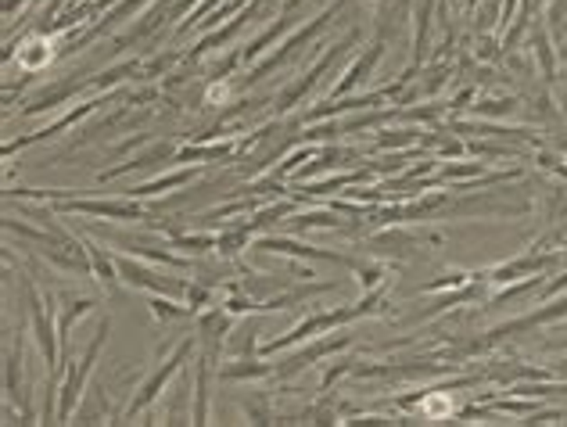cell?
Instances as JSON below:
<instances>
[{
    "label": "cell",
    "instance_id": "11",
    "mask_svg": "<svg viewBox=\"0 0 567 427\" xmlns=\"http://www.w3.org/2000/svg\"><path fill=\"white\" fill-rule=\"evenodd\" d=\"M561 374H564V377H567V370H561Z\"/></svg>",
    "mask_w": 567,
    "mask_h": 427
},
{
    "label": "cell",
    "instance_id": "9",
    "mask_svg": "<svg viewBox=\"0 0 567 427\" xmlns=\"http://www.w3.org/2000/svg\"><path fill=\"white\" fill-rule=\"evenodd\" d=\"M180 313H184V309H173V306H169V302H162V299L155 302V317H166V320H169V317H180Z\"/></svg>",
    "mask_w": 567,
    "mask_h": 427
},
{
    "label": "cell",
    "instance_id": "6",
    "mask_svg": "<svg viewBox=\"0 0 567 427\" xmlns=\"http://www.w3.org/2000/svg\"><path fill=\"white\" fill-rule=\"evenodd\" d=\"M517 98H499V101H485L474 108V115H488V119H510L517 111Z\"/></svg>",
    "mask_w": 567,
    "mask_h": 427
},
{
    "label": "cell",
    "instance_id": "2",
    "mask_svg": "<svg viewBox=\"0 0 567 427\" xmlns=\"http://www.w3.org/2000/svg\"><path fill=\"white\" fill-rule=\"evenodd\" d=\"M51 58H54V51H51V40H47V36H29V40L18 47V65L29 69V72H33V69H43Z\"/></svg>",
    "mask_w": 567,
    "mask_h": 427
},
{
    "label": "cell",
    "instance_id": "7",
    "mask_svg": "<svg viewBox=\"0 0 567 427\" xmlns=\"http://www.w3.org/2000/svg\"><path fill=\"white\" fill-rule=\"evenodd\" d=\"M230 94H234V87H230V83H216V87H208L205 101H208V105H226V101H230Z\"/></svg>",
    "mask_w": 567,
    "mask_h": 427
},
{
    "label": "cell",
    "instance_id": "5",
    "mask_svg": "<svg viewBox=\"0 0 567 427\" xmlns=\"http://www.w3.org/2000/svg\"><path fill=\"white\" fill-rule=\"evenodd\" d=\"M528 47H532V54L539 58V65H543V76H546V80H553V69H557V62H553V54H550V33H546V29H535Z\"/></svg>",
    "mask_w": 567,
    "mask_h": 427
},
{
    "label": "cell",
    "instance_id": "8",
    "mask_svg": "<svg viewBox=\"0 0 567 427\" xmlns=\"http://www.w3.org/2000/svg\"><path fill=\"white\" fill-rule=\"evenodd\" d=\"M187 180V173H177V176H166V180H159V184H148V187H140L137 195H155V191H162V187H173V184H184Z\"/></svg>",
    "mask_w": 567,
    "mask_h": 427
},
{
    "label": "cell",
    "instance_id": "10",
    "mask_svg": "<svg viewBox=\"0 0 567 427\" xmlns=\"http://www.w3.org/2000/svg\"><path fill=\"white\" fill-rule=\"evenodd\" d=\"M561 58H564V62H567V47H561Z\"/></svg>",
    "mask_w": 567,
    "mask_h": 427
},
{
    "label": "cell",
    "instance_id": "3",
    "mask_svg": "<svg viewBox=\"0 0 567 427\" xmlns=\"http://www.w3.org/2000/svg\"><path fill=\"white\" fill-rule=\"evenodd\" d=\"M453 413H456V403L449 392H435V395L420 399V417H428V421H449Z\"/></svg>",
    "mask_w": 567,
    "mask_h": 427
},
{
    "label": "cell",
    "instance_id": "1",
    "mask_svg": "<svg viewBox=\"0 0 567 427\" xmlns=\"http://www.w3.org/2000/svg\"><path fill=\"white\" fill-rule=\"evenodd\" d=\"M104 334H108V320H101V327H97V337H94V345L87 348V359L80 363V370L69 377V384H65V395H62V421L72 413V399L80 395V384H83V377L91 374V363H94V356H97V348H101V341H104Z\"/></svg>",
    "mask_w": 567,
    "mask_h": 427
},
{
    "label": "cell",
    "instance_id": "4",
    "mask_svg": "<svg viewBox=\"0 0 567 427\" xmlns=\"http://www.w3.org/2000/svg\"><path fill=\"white\" fill-rule=\"evenodd\" d=\"M119 273H122L130 284H137V288H162V291H169V295H184L180 284H159L148 270H140V266H133V262H119Z\"/></svg>",
    "mask_w": 567,
    "mask_h": 427
}]
</instances>
